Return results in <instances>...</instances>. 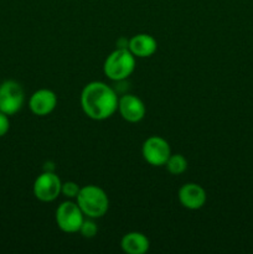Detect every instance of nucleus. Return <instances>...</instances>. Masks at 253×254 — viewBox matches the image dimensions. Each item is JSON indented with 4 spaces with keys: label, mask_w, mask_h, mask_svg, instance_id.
<instances>
[{
    "label": "nucleus",
    "mask_w": 253,
    "mask_h": 254,
    "mask_svg": "<svg viewBox=\"0 0 253 254\" xmlns=\"http://www.w3.org/2000/svg\"><path fill=\"white\" fill-rule=\"evenodd\" d=\"M119 97L117 92L101 81H93L83 87L81 107L84 114L93 121H106L118 111Z\"/></svg>",
    "instance_id": "1"
},
{
    "label": "nucleus",
    "mask_w": 253,
    "mask_h": 254,
    "mask_svg": "<svg viewBox=\"0 0 253 254\" xmlns=\"http://www.w3.org/2000/svg\"><path fill=\"white\" fill-rule=\"evenodd\" d=\"M76 200L86 217L97 220L108 212V195L103 189L97 185H87L81 188Z\"/></svg>",
    "instance_id": "2"
},
{
    "label": "nucleus",
    "mask_w": 253,
    "mask_h": 254,
    "mask_svg": "<svg viewBox=\"0 0 253 254\" xmlns=\"http://www.w3.org/2000/svg\"><path fill=\"white\" fill-rule=\"evenodd\" d=\"M135 69V56L126 47H119L107 56L103 64L104 74L116 82L128 78Z\"/></svg>",
    "instance_id": "3"
},
{
    "label": "nucleus",
    "mask_w": 253,
    "mask_h": 254,
    "mask_svg": "<svg viewBox=\"0 0 253 254\" xmlns=\"http://www.w3.org/2000/svg\"><path fill=\"white\" fill-rule=\"evenodd\" d=\"M25 102L24 88L19 82L6 79L0 83V112L14 116L21 111Z\"/></svg>",
    "instance_id": "4"
},
{
    "label": "nucleus",
    "mask_w": 253,
    "mask_h": 254,
    "mask_svg": "<svg viewBox=\"0 0 253 254\" xmlns=\"http://www.w3.org/2000/svg\"><path fill=\"white\" fill-rule=\"evenodd\" d=\"M84 217L78 203L73 201H64L56 210V223L64 233L79 232Z\"/></svg>",
    "instance_id": "5"
},
{
    "label": "nucleus",
    "mask_w": 253,
    "mask_h": 254,
    "mask_svg": "<svg viewBox=\"0 0 253 254\" xmlns=\"http://www.w3.org/2000/svg\"><path fill=\"white\" fill-rule=\"evenodd\" d=\"M62 181L55 171H44L35 180L32 191L41 202H52L61 195Z\"/></svg>",
    "instance_id": "6"
},
{
    "label": "nucleus",
    "mask_w": 253,
    "mask_h": 254,
    "mask_svg": "<svg viewBox=\"0 0 253 254\" xmlns=\"http://www.w3.org/2000/svg\"><path fill=\"white\" fill-rule=\"evenodd\" d=\"M141 155L144 160L151 166H164L171 155V149L168 141L159 135L149 136L141 146Z\"/></svg>",
    "instance_id": "7"
},
{
    "label": "nucleus",
    "mask_w": 253,
    "mask_h": 254,
    "mask_svg": "<svg viewBox=\"0 0 253 254\" xmlns=\"http://www.w3.org/2000/svg\"><path fill=\"white\" fill-rule=\"evenodd\" d=\"M118 112L128 123H139L145 117L146 108L139 97L128 93L119 98Z\"/></svg>",
    "instance_id": "8"
},
{
    "label": "nucleus",
    "mask_w": 253,
    "mask_h": 254,
    "mask_svg": "<svg viewBox=\"0 0 253 254\" xmlns=\"http://www.w3.org/2000/svg\"><path fill=\"white\" fill-rule=\"evenodd\" d=\"M179 202L188 210H200L207 201L205 189L195 183H188L183 185L178 193Z\"/></svg>",
    "instance_id": "9"
},
{
    "label": "nucleus",
    "mask_w": 253,
    "mask_h": 254,
    "mask_svg": "<svg viewBox=\"0 0 253 254\" xmlns=\"http://www.w3.org/2000/svg\"><path fill=\"white\" fill-rule=\"evenodd\" d=\"M57 107V96L47 88L37 89L29 99V108L35 116L45 117L51 114Z\"/></svg>",
    "instance_id": "10"
},
{
    "label": "nucleus",
    "mask_w": 253,
    "mask_h": 254,
    "mask_svg": "<svg viewBox=\"0 0 253 254\" xmlns=\"http://www.w3.org/2000/svg\"><path fill=\"white\" fill-rule=\"evenodd\" d=\"M128 50L135 59H146L155 54L158 42L149 34H136L128 41Z\"/></svg>",
    "instance_id": "11"
},
{
    "label": "nucleus",
    "mask_w": 253,
    "mask_h": 254,
    "mask_svg": "<svg viewBox=\"0 0 253 254\" xmlns=\"http://www.w3.org/2000/svg\"><path fill=\"white\" fill-rule=\"evenodd\" d=\"M121 247L123 252L128 254H144L150 248V242L144 233L129 232L122 238Z\"/></svg>",
    "instance_id": "12"
},
{
    "label": "nucleus",
    "mask_w": 253,
    "mask_h": 254,
    "mask_svg": "<svg viewBox=\"0 0 253 254\" xmlns=\"http://www.w3.org/2000/svg\"><path fill=\"white\" fill-rule=\"evenodd\" d=\"M165 166L171 175H181L188 169V160L181 154H171Z\"/></svg>",
    "instance_id": "13"
},
{
    "label": "nucleus",
    "mask_w": 253,
    "mask_h": 254,
    "mask_svg": "<svg viewBox=\"0 0 253 254\" xmlns=\"http://www.w3.org/2000/svg\"><path fill=\"white\" fill-rule=\"evenodd\" d=\"M97 232H98V226L94 222V218H84L83 223H82L81 228H79V233L84 238H93L96 237Z\"/></svg>",
    "instance_id": "14"
},
{
    "label": "nucleus",
    "mask_w": 253,
    "mask_h": 254,
    "mask_svg": "<svg viewBox=\"0 0 253 254\" xmlns=\"http://www.w3.org/2000/svg\"><path fill=\"white\" fill-rule=\"evenodd\" d=\"M81 188L78 186V184L74 183V181H67V183H62V189L61 193L67 198H76L78 195Z\"/></svg>",
    "instance_id": "15"
},
{
    "label": "nucleus",
    "mask_w": 253,
    "mask_h": 254,
    "mask_svg": "<svg viewBox=\"0 0 253 254\" xmlns=\"http://www.w3.org/2000/svg\"><path fill=\"white\" fill-rule=\"evenodd\" d=\"M10 129V119L9 116L2 112H0V138L6 135Z\"/></svg>",
    "instance_id": "16"
}]
</instances>
